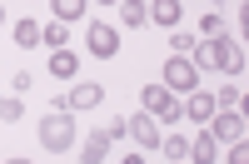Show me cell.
<instances>
[{
    "instance_id": "1",
    "label": "cell",
    "mask_w": 249,
    "mask_h": 164,
    "mask_svg": "<svg viewBox=\"0 0 249 164\" xmlns=\"http://www.w3.org/2000/svg\"><path fill=\"white\" fill-rule=\"evenodd\" d=\"M70 145H75V119H70V110H50L45 119H40V149L65 154Z\"/></svg>"
},
{
    "instance_id": "2",
    "label": "cell",
    "mask_w": 249,
    "mask_h": 164,
    "mask_svg": "<svg viewBox=\"0 0 249 164\" xmlns=\"http://www.w3.org/2000/svg\"><path fill=\"white\" fill-rule=\"evenodd\" d=\"M140 99H144V110H150L160 125H175V119H184V115H179V95H175L170 85H144Z\"/></svg>"
},
{
    "instance_id": "3",
    "label": "cell",
    "mask_w": 249,
    "mask_h": 164,
    "mask_svg": "<svg viewBox=\"0 0 249 164\" xmlns=\"http://www.w3.org/2000/svg\"><path fill=\"white\" fill-rule=\"evenodd\" d=\"M160 85H170L175 95H190V90H199V70L190 65V55H170V60H164Z\"/></svg>"
},
{
    "instance_id": "4",
    "label": "cell",
    "mask_w": 249,
    "mask_h": 164,
    "mask_svg": "<svg viewBox=\"0 0 249 164\" xmlns=\"http://www.w3.org/2000/svg\"><path fill=\"white\" fill-rule=\"evenodd\" d=\"M85 45H90L95 60H115L120 55V30L105 25V20H90V25H85Z\"/></svg>"
},
{
    "instance_id": "5",
    "label": "cell",
    "mask_w": 249,
    "mask_h": 164,
    "mask_svg": "<svg viewBox=\"0 0 249 164\" xmlns=\"http://www.w3.org/2000/svg\"><path fill=\"white\" fill-rule=\"evenodd\" d=\"M214 40V55H219V70L224 75H230V80H244V45H239V40H230V35H210Z\"/></svg>"
},
{
    "instance_id": "6",
    "label": "cell",
    "mask_w": 249,
    "mask_h": 164,
    "mask_svg": "<svg viewBox=\"0 0 249 164\" xmlns=\"http://www.w3.org/2000/svg\"><path fill=\"white\" fill-rule=\"evenodd\" d=\"M124 134H130L140 149H160V119H155L150 110H140V115L124 119Z\"/></svg>"
},
{
    "instance_id": "7",
    "label": "cell",
    "mask_w": 249,
    "mask_h": 164,
    "mask_svg": "<svg viewBox=\"0 0 249 164\" xmlns=\"http://www.w3.org/2000/svg\"><path fill=\"white\" fill-rule=\"evenodd\" d=\"M210 119H214L210 134L219 139V145H234V139H244V110H214Z\"/></svg>"
},
{
    "instance_id": "8",
    "label": "cell",
    "mask_w": 249,
    "mask_h": 164,
    "mask_svg": "<svg viewBox=\"0 0 249 164\" xmlns=\"http://www.w3.org/2000/svg\"><path fill=\"white\" fill-rule=\"evenodd\" d=\"M100 99H105V85H100V80H80V85L65 95V105L70 110H95Z\"/></svg>"
},
{
    "instance_id": "9",
    "label": "cell",
    "mask_w": 249,
    "mask_h": 164,
    "mask_svg": "<svg viewBox=\"0 0 249 164\" xmlns=\"http://www.w3.org/2000/svg\"><path fill=\"white\" fill-rule=\"evenodd\" d=\"M110 145H115V139H110L105 130H90L85 145H80V159H85V164H105V159H110Z\"/></svg>"
},
{
    "instance_id": "10",
    "label": "cell",
    "mask_w": 249,
    "mask_h": 164,
    "mask_svg": "<svg viewBox=\"0 0 249 164\" xmlns=\"http://www.w3.org/2000/svg\"><path fill=\"white\" fill-rule=\"evenodd\" d=\"M214 110H219V105H214V95H210V90H190V99L179 105L184 119H210Z\"/></svg>"
},
{
    "instance_id": "11",
    "label": "cell",
    "mask_w": 249,
    "mask_h": 164,
    "mask_svg": "<svg viewBox=\"0 0 249 164\" xmlns=\"http://www.w3.org/2000/svg\"><path fill=\"white\" fill-rule=\"evenodd\" d=\"M144 10H150V20H155V25H164V30H175V25H179V15H184L179 0H150Z\"/></svg>"
},
{
    "instance_id": "12",
    "label": "cell",
    "mask_w": 249,
    "mask_h": 164,
    "mask_svg": "<svg viewBox=\"0 0 249 164\" xmlns=\"http://www.w3.org/2000/svg\"><path fill=\"white\" fill-rule=\"evenodd\" d=\"M184 55H190V65H195L199 75L219 65V55H214V40H199V35H195V45H190V50H184Z\"/></svg>"
},
{
    "instance_id": "13",
    "label": "cell",
    "mask_w": 249,
    "mask_h": 164,
    "mask_svg": "<svg viewBox=\"0 0 249 164\" xmlns=\"http://www.w3.org/2000/svg\"><path fill=\"white\" fill-rule=\"evenodd\" d=\"M50 75H60V80H75V75H80V60H75V50H70V45L50 50Z\"/></svg>"
},
{
    "instance_id": "14",
    "label": "cell",
    "mask_w": 249,
    "mask_h": 164,
    "mask_svg": "<svg viewBox=\"0 0 249 164\" xmlns=\"http://www.w3.org/2000/svg\"><path fill=\"white\" fill-rule=\"evenodd\" d=\"M214 149H219V139H214L210 130H199V134L190 139V159H195V164H214Z\"/></svg>"
},
{
    "instance_id": "15",
    "label": "cell",
    "mask_w": 249,
    "mask_h": 164,
    "mask_svg": "<svg viewBox=\"0 0 249 164\" xmlns=\"http://www.w3.org/2000/svg\"><path fill=\"white\" fill-rule=\"evenodd\" d=\"M120 5V20L130 30H140V25H150V10H144V0H115Z\"/></svg>"
},
{
    "instance_id": "16",
    "label": "cell",
    "mask_w": 249,
    "mask_h": 164,
    "mask_svg": "<svg viewBox=\"0 0 249 164\" xmlns=\"http://www.w3.org/2000/svg\"><path fill=\"white\" fill-rule=\"evenodd\" d=\"M50 10H55V20H65V25H75V20H85L90 0H50Z\"/></svg>"
},
{
    "instance_id": "17",
    "label": "cell",
    "mask_w": 249,
    "mask_h": 164,
    "mask_svg": "<svg viewBox=\"0 0 249 164\" xmlns=\"http://www.w3.org/2000/svg\"><path fill=\"white\" fill-rule=\"evenodd\" d=\"M15 45L20 50H40V20H15Z\"/></svg>"
},
{
    "instance_id": "18",
    "label": "cell",
    "mask_w": 249,
    "mask_h": 164,
    "mask_svg": "<svg viewBox=\"0 0 249 164\" xmlns=\"http://www.w3.org/2000/svg\"><path fill=\"white\" fill-rule=\"evenodd\" d=\"M40 45H45V50H60V45H70V30H65V20H50V25H40Z\"/></svg>"
},
{
    "instance_id": "19",
    "label": "cell",
    "mask_w": 249,
    "mask_h": 164,
    "mask_svg": "<svg viewBox=\"0 0 249 164\" xmlns=\"http://www.w3.org/2000/svg\"><path fill=\"white\" fill-rule=\"evenodd\" d=\"M214 105H219V110H244V85H239V80H230V85H219Z\"/></svg>"
},
{
    "instance_id": "20",
    "label": "cell",
    "mask_w": 249,
    "mask_h": 164,
    "mask_svg": "<svg viewBox=\"0 0 249 164\" xmlns=\"http://www.w3.org/2000/svg\"><path fill=\"white\" fill-rule=\"evenodd\" d=\"M160 154H164V159H190V139H184V134L160 139Z\"/></svg>"
},
{
    "instance_id": "21",
    "label": "cell",
    "mask_w": 249,
    "mask_h": 164,
    "mask_svg": "<svg viewBox=\"0 0 249 164\" xmlns=\"http://www.w3.org/2000/svg\"><path fill=\"white\" fill-rule=\"evenodd\" d=\"M10 119H25V99H20V95L0 99V125H10Z\"/></svg>"
},
{
    "instance_id": "22",
    "label": "cell",
    "mask_w": 249,
    "mask_h": 164,
    "mask_svg": "<svg viewBox=\"0 0 249 164\" xmlns=\"http://www.w3.org/2000/svg\"><path fill=\"white\" fill-rule=\"evenodd\" d=\"M10 85H15V95H25V90L35 85V75H30V70H15V75H10Z\"/></svg>"
},
{
    "instance_id": "23",
    "label": "cell",
    "mask_w": 249,
    "mask_h": 164,
    "mask_svg": "<svg viewBox=\"0 0 249 164\" xmlns=\"http://www.w3.org/2000/svg\"><path fill=\"white\" fill-rule=\"evenodd\" d=\"M199 30H204V35H219V30H224V20H219V10H210V15H204V20H199Z\"/></svg>"
},
{
    "instance_id": "24",
    "label": "cell",
    "mask_w": 249,
    "mask_h": 164,
    "mask_svg": "<svg viewBox=\"0 0 249 164\" xmlns=\"http://www.w3.org/2000/svg\"><path fill=\"white\" fill-rule=\"evenodd\" d=\"M170 45H175V55H184V50L195 45V35H184V30H175V35H170Z\"/></svg>"
},
{
    "instance_id": "25",
    "label": "cell",
    "mask_w": 249,
    "mask_h": 164,
    "mask_svg": "<svg viewBox=\"0 0 249 164\" xmlns=\"http://www.w3.org/2000/svg\"><path fill=\"white\" fill-rule=\"evenodd\" d=\"M105 134H110V139H130V134H124V119H110V125H105Z\"/></svg>"
},
{
    "instance_id": "26",
    "label": "cell",
    "mask_w": 249,
    "mask_h": 164,
    "mask_svg": "<svg viewBox=\"0 0 249 164\" xmlns=\"http://www.w3.org/2000/svg\"><path fill=\"white\" fill-rule=\"evenodd\" d=\"M0 30H5V5H0Z\"/></svg>"
},
{
    "instance_id": "27",
    "label": "cell",
    "mask_w": 249,
    "mask_h": 164,
    "mask_svg": "<svg viewBox=\"0 0 249 164\" xmlns=\"http://www.w3.org/2000/svg\"><path fill=\"white\" fill-rule=\"evenodd\" d=\"M90 5H115V0H90Z\"/></svg>"
},
{
    "instance_id": "28",
    "label": "cell",
    "mask_w": 249,
    "mask_h": 164,
    "mask_svg": "<svg viewBox=\"0 0 249 164\" xmlns=\"http://www.w3.org/2000/svg\"><path fill=\"white\" fill-rule=\"evenodd\" d=\"M214 5H230V0H214Z\"/></svg>"
}]
</instances>
